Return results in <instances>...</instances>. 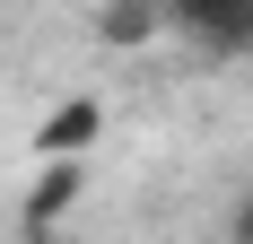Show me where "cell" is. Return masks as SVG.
Segmentation results:
<instances>
[{
  "mask_svg": "<svg viewBox=\"0 0 253 244\" xmlns=\"http://www.w3.org/2000/svg\"><path fill=\"white\" fill-rule=\"evenodd\" d=\"M157 9H166V26H183V35H201L218 52L253 44V0H157Z\"/></svg>",
  "mask_w": 253,
  "mask_h": 244,
  "instance_id": "cell-1",
  "label": "cell"
},
{
  "mask_svg": "<svg viewBox=\"0 0 253 244\" xmlns=\"http://www.w3.org/2000/svg\"><path fill=\"white\" fill-rule=\"evenodd\" d=\"M236 244H253V192L236 201Z\"/></svg>",
  "mask_w": 253,
  "mask_h": 244,
  "instance_id": "cell-2",
  "label": "cell"
}]
</instances>
